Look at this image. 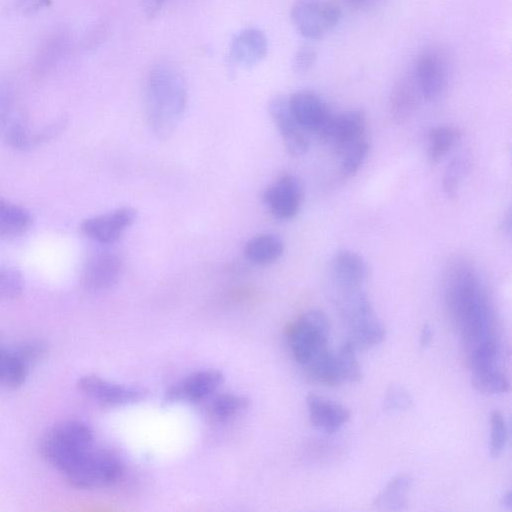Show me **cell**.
<instances>
[{"label": "cell", "mask_w": 512, "mask_h": 512, "mask_svg": "<svg viewBox=\"0 0 512 512\" xmlns=\"http://www.w3.org/2000/svg\"><path fill=\"white\" fill-rule=\"evenodd\" d=\"M444 296L450 320L461 335L464 351L497 337L487 289L469 261L456 259L450 263L445 275Z\"/></svg>", "instance_id": "cell-1"}, {"label": "cell", "mask_w": 512, "mask_h": 512, "mask_svg": "<svg viewBox=\"0 0 512 512\" xmlns=\"http://www.w3.org/2000/svg\"><path fill=\"white\" fill-rule=\"evenodd\" d=\"M187 104V87L180 71L169 62H159L149 71L145 84L144 110L150 130L166 138L179 124Z\"/></svg>", "instance_id": "cell-2"}, {"label": "cell", "mask_w": 512, "mask_h": 512, "mask_svg": "<svg viewBox=\"0 0 512 512\" xmlns=\"http://www.w3.org/2000/svg\"><path fill=\"white\" fill-rule=\"evenodd\" d=\"M93 440L92 431L86 424L66 420L53 426L43 436L40 451L49 464L65 473L94 447Z\"/></svg>", "instance_id": "cell-3"}, {"label": "cell", "mask_w": 512, "mask_h": 512, "mask_svg": "<svg viewBox=\"0 0 512 512\" xmlns=\"http://www.w3.org/2000/svg\"><path fill=\"white\" fill-rule=\"evenodd\" d=\"M330 325L320 310L299 315L288 328V340L294 359L303 367L322 349L328 347Z\"/></svg>", "instance_id": "cell-4"}, {"label": "cell", "mask_w": 512, "mask_h": 512, "mask_svg": "<svg viewBox=\"0 0 512 512\" xmlns=\"http://www.w3.org/2000/svg\"><path fill=\"white\" fill-rule=\"evenodd\" d=\"M64 474L75 487L99 488L119 480L123 474V465L114 453L93 447Z\"/></svg>", "instance_id": "cell-5"}, {"label": "cell", "mask_w": 512, "mask_h": 512, "mask_svg": "<svg viewBox=\"0 0 512 512\" xmlns=\"http://www.w3.org/2000/svg\"><path fill=\"white\" fill-rule=\"evenodd\" d=\"M340 7L330 0H297L290 10V18L297 32L311 40L321 39L340 23Z\"/></svg>", "instance_id": "cell-6"}, {"label": "cell", "mask_w": 512, "mask_h": 512, "mask_svg": "<svg viewBox=\"0 0 512 512\" xmlns=\"http://www.w3.org/2000/svg\"><path fill=\"white\" fill-rule=\"evenodd\" d=\"M413 78L421 97L430 101L439 98L449 78V63L445 52L434 46L424 49L416 59Z\"/></svg>", "instance_id": "cell-7"}, {"label": "cell", "mask_w": 512, "mask_h": 512, "mask_svg": "<svg viewBox=\"0 0 512 512\" xmlns=\"http://www.w3.org/2000/svg\"><path fill=\"white\" fill-rule=\"evenodd\" d=\"M367 119L362 110L353 109L330 114L317 132L319 138L339 152L347 145L366 137Z\"/></svg>", "instance_id": "cell-8"}, {"label": "cell", "mask_w": 512, "mask_h": 512, "mask_svg": "<svg viewBox=\"0 0 512 512\" xmlns=\"http://www.w3.org/2000/svg\"><path fill=\"white\" fill-rule=\"evenodd\" d=\"M302 199L301 183L291 174L279 177L263 194V202L270 213L279 220L293 218L301 207Z\"/></svg>", "instance_id": "cell-9"}, {"label": "cell", "mask_w": 512, "mask_h": 512, "mask_svg": "<svg viewBox=\"0 0 512 512\" xmlns=\"http://www.w3.org/2000/svg\"><path fill=\"white\" fill-rule=\"evenodd\" d=\"M268 110L282 137L286 150L293 156L305 154L309 148L308 131L293 116L288 98L284 96L274 97L269 102Z\"/></svg>", "instance_id": "cell-10"}, {"label": "cell", "mask_w": 512, "mask_h": 512, "mask_svg": "<svg viewBox=\"0 0 512 512\" xmlns=\"http://www.w3.org/2000/svg\"><path fill=\"white\" fill-rule=\"evenodd\" d=\"M137 218V212L131 207H121L105 214L85 219L81 223L82 232L90 239L101 243L111 244L117 241L124 231Z\"/></svg>", "instance_id": "cell-11"}, {"label": "cell", "mask_w": 512, "mask_h": 512, "mask_svg": "<svg viewBox=\"0 0 512 512\" xmlns=\"http://www.w3.org/2000/svg\"><path fill=\"white\" fill-rule=\"evenodd\" d=\"M77 388L87 397L107 405L139 402L147 394L141 387L116 384L97 375L81 377L77 382Z\"/></svg>", "instance_id": "cell-12"}, {"label": "cell", "mask_w": 512, "mask_h": 512, "mask_svg": "<svg viewBox=\"0 0 512 512\" xmlns=\"http://www.w3.org/2000/svg\"><path fill=\"white\" fill-rule=\"evenodd\" d=\"M121 259L111 251L94 254L85 264L82 272V285L91 291L111 288L119 279Z\"/></svg>", "instance_id": "cell-13"}, {"label": "cell", "mask_w": 512, "mask_h": 512, "mask_svg": "<svg viewBox=\"0 0 512 512\" xmlns=\"http://www.w3.org/2000/svg\"><path fill=\"white\" fill-rule=\"evenodd\" d=\"M268 51L265 34L257 28H246L237 33L231 41L229 59L241 68H251L260 63Z\"/></svg>", "instance_id": "cell-14"}, {"label": "cell", "mask_w": 512, "mask_h": 512, "mask_svg": "<svg viewBox=\"0 0 512 512\" xmlns=\"http://www.w3.org/2000/svg\"><path fill=\"white\" fill-rule=\"evenodd\" d=\"M288 102L293 116L306 131L317 133L331 114L325 101L312 91L295 92Z\"/></svg>", "instance_id": "cell-15"}, {"label": "cell", "mask_w": 512, "mask_h": 512, "mask_svg": "<svg viewBox=\"0 0 512 512\" xmlns=\"http://www.w3.org/2000/svg\"><path fill=\"white\" fill-rule=\"evenodd\" d=\"M223 380L224 376L218 370H201L187 376L177 385L171 387L167 393V398L171 401H199L215 392L223 383Z\"/></svg>", "instance_id": "cell-16"}, {"label": "cell", "mask_w": 512, "mask_h": 512, "mask_svg": "<svg viewBox=\"0 0 512 512\" xmlns=\"http://www.w3.org/2000/svg\"><path fill=\"white\" fill-rule=\"evenodd\" d=\"M331 276L335 286L362 287L368 275L365 260L351 250L337 251L330 263Z\"/></svg>", "instance_id": "cell-17"}, {"label": "cell", "mask_w": 512, "mask_h": 512, "mask_svg": "<svg viewBox=\"0 0 512 512\" xmlns=\"http://www.w3.org/2000/svg\"><path fill=\"white\" fill-rule=\"evenodd\" d=\"M311 423L327 433L339 430L350 419V411L340 403L309 394L306 398Z\"/></svg>", "instance_id": "cell-18"}, {"label": "cell", "mask_w": 512, "mask_h": 512, "mask_svg": "<svg viewBox=\"0 0 512 512\" xmlns=\"http://www.w3.org/2000/svg\"><path fill=\"white\" fill-rule=\"evenodd\" d=\"M421 94L412 76L400 78L389 96V111L396 123L407 121L415 112Z\"/></svg>", "instance_id": "cell-19"}, {"label": "cell", "mask_w": 512, "mask_h": 512, "mask_svg": "<svg viewBox=\"0 0 512 512\" xmlns=\"http://www.w3.org/2000/svg\"><path fill=\"white\" fill-rule=\"evenodd\" d=\"M284 252L282 239L275 234H261L249 239L244 248L246 258L257 265H267L278 260Z\"/></svg>", "instance_id": "cell-20"}, {"label": "cell", "mask_w": 512, "mask_h": 512, "mask_svg": "<svg viewBox=\"0 0 512 512\" xmlns=\"http://www.w3.org/2000/svg\"><path fill=\"white\" fill-rule=\"evenodd\" d=\"M32 220L26 208L0 198V239L24 234L30 229Z\"/></svg>", "instance_id": "cell-21"}, {"label": "cell", "mask_w": 512, "mask_h": 512, "mask_svg": "<svg viewBox=\"0 0 512 512\" xmlns=\"http://www.w3.org/2000/svg\"><path fill=\"white\" fill-rule=\"evenodd\" d=\"M304 368L314 381L322 385L334 387L343 382L336 354L329 346L319 351Z\"/></svg>", "instance_id": "cell-22"}, {"label": "cell", "mask_w": 512, "mask_h": 512, "mask_svg": "<svg viewBox=\"0 0 512 512\" xmlns=\"http://www.w3.org/2000/svg\"><path fill=\"white\" fill-rule=\"evenodd\" d=\"M413 479L407 474L392 478L376 496L373 506L378 510L399 511L404 509Z\"/></svg>", "instance_id": "cell-23"}, {"label": "cell", "mask_w": 512, "mask_h": 512, "mask_svg": "<svg viewBox=\"0 0 512 512\" xmlns=\"http://www.w3.org/2000/svg\"><path fill=\"white\" fill-rule=\"evenodd\" d=\"M350 328L349 341L355 349L365 350L381 343L386 335L384 324L377 316L358 322Z\"/></svg>", "instance_id": "cell-24"}, {"label": "cell", "mask_w": 512, "mask_h": 512, "mask_svg": "<svg viewBox=\"0 0 512 512\" xmlns=\"http://www.w3.org/2000/svg\"><path fill=\"white\" fill-rule=\"evenodd\" d=\"M28 370L13 349L0 345V386L12 389L20 387L26 380Z\"/></svg>", "instance_id": "cell-25"}, {"label": "cell", "mask_w": 512, "mask_h": 512, "mask_svg": "<svg viewBox=\"0 0 512 512\" xmlns=\"http://www.w3.org/2000/svg\"><path fill=\"white\" fill-rule=\"evenodd\" d=\"M471 384L485 395L502 394L509 390V381L499 367L471 370Z\"/></svg>", "instance_id": "cell-26"}, {"label": "cell", "mask_w": 512, "mask_h": 512, "mask_svg": "<svg viewBox=\"0 0 512 512\" xmlns=\"http://www.w3.org/2000/svg\"><path fill=\"white\" fill-rule=\"evenodd\" d=\"M458 139V133L449 126H436L428 133L427 158L437 163L452 149Z\"/></svg>", "instance_id": "cell-27"}, {"label": "cell", "mask_w": 512, "mask_h": 512, "mask_svg": "<svg viewBox=\"0 0 512 512\" xmlns=\"http://www.w3.org/2000/svg\"><path fill=\"white\" fill-rule=\"evenodd\" d=\"M66 47L67 38L65 35L55 34L50 37L39 50L34 62V72L41 76L51 71L62 58Z\"/></svg>", "instance_id": "cell-28"}, {"label": "cell", "mask_w": 512, "mask_h": 512, "mask_svg": "<svg viewBox=\"0 0 512 512\" xmlns=\"http://www.w3.org/2000/svg\"><path fill=\"white\" fill-rule=\"evenodd\" d=\"M369 148L370 145L366 136L337 152L340 159L341 173L346 177L355 175L364 164Z\"/></svg>", "instance_id": "cell-29"}, {"label": "cell", "mask_w": 512, "mask_h": 512, "mask_svg": "<svg viewBox=\"0 0 512 512\" xmlns=\"http://www.w3.org/2000/svg\"><path fill=\"white\" fill-rule=\"evenodd\" d=\"M355 348L348 340L336 354L339 371L343 382H358L362 378V370L357 360Z\"/></svg>", "instance_id": "cell-30"}, {"label": "cell", "mask_w": 512, "mask_h": 512, "mask_svg": "<svg viewBox=\"0 0 512 512\" xmlns=\"http://www.w3.org/2000/svg\"><path fill=\"white\" fill-rule=\"evenodd\" d=\"M469 163L464 157L454 158L446 167L442 186L446 195L453 197L457 194L459 186L468 171Z\"/></svg>", "instance_id": "cell-31"}, {"label": "cell", "mask_w": 512, "mask_h": 512, "mask_svg": "<svg viewBox=\"0 0 512 512\" xmlns=\"http://www.w3.org/2000/svg\"><path fill=\"white\" fill-rule=\"evenodd\" d=\"M248 406V400L239 395L222 394L212 403L213 414L220 420L230 419Z\"/></svg>", "instance_id": "cell-32"}, {"label": "cell", "mask_w": 512, "mask_h": 512, "mask_svg": "<svg viewBox=\"0 0 512 512\" xmlns=\"http://www.w3.org/2000/svg\"><path fill=\"white\" fill-rule=\"evenodd\" d=\"M18 358L29 369L48 354V345L41 339H29L12 348Z\"/></svg>", "instance_id": "cell-33"}, {"label": "cell", "mask_w": 512, "mask_h": 512, "mask_svg": "<svg viewBox=\"0 0 512 512\" xmlns=\"http://www.w3.org/2000/svg\"><path fill=\"white\" fill-rule=\"evenodd\" d=\"M491 434H490V454L493 458H498L505 450L508 430L505 418L499 410L491 413Z\"/></svg>", "instance_id": "cell-34"}, {"label": "cell", "mask_w": 512, "mask_h": 512, "mask_svg": "<svg viewBox=\"0 0 512 512\" xmlns=\"http://www.w3.org/2000/svg\"><path fill=\"white\" fill-rule=\"evenodd\" d=\"M413 405V398L410 392L402 385L391 384L384 396L383 407L387 412H403Z\"/></svg>", "instance_id": "cell-35"}, {"label": "cell", "mask_w": 512, "mask_h": 512, "mask_svg": "<svg viewBox=\"0 0 512 512\" xmlns=\"http://www.w3.org/2000/svg\"><path fill=\"white\" fill-rule=\"evenodd\" d=\"M24 289L22 274L13 268L0 269V300L19 297Z\"/></svg>", "instance_id": "cell-36"}, {"label": "cell", "mask_w": 512, "mask_h": 512, "mask_svg": "<svg viewBox=\"0 0 512 512\" xmlns=\"http://www.w3.org/2000/svg\"><path fill=\"white\" fill-rule=\"evenodd\" d=\"M12 94L7 82L0 77V132L4 135L8 127L15 121L12 113Z\"/></svg>", "instance_id": "cell-37"}, {"label": "cell", "mask_w": 512, "mask_h": 512, "mask_svg": "<svg viewBox=\"0 0 512 512\" xmlns=\"http://www.w3.org/2000/svg\"><path fill=\"white\" fill-rule=\"evenodd\" d=\"M316 51L308 45L301 46L293 56L292 69L297 74L307 73L315 64Z\"/></svg>", "instance_id": "cell-38"}, {"label": "cell", "mask_w": 512, "mask_h": 512, "mask_svg": "<svg viewBox=\"0 0 512 512\" xmlns=\"http://www.w3.org/2000/svg\"><path fill=\"white\" fill-rule=\"evenodd\" d=\"M51 0H18L16 7L24 15H31L48 7Z\"/></svg>", "instance_id": "cell-39"}, {"label": "cell", "mask_w": 512, "mask_h": 512, "mask_svg": "<svg viewBox=\"0 0 512 512\" xmlns=\"http://www.w3.org/2000/svg\"><path fill=\"white\" fill-rule=\"evenodd\" d=\"M166 0H143V11L148 19L156 17L162 10Z\"/></svg>", "instance_id": "cell-40"}, {"label": "cell", "mask_w": 512, "mask_h": 512, "mask_svg": "<svg viewBox=\"0 0 512 512\" xmlns=\"http://www.w3.org/2000/svg\"><path fill=\"white\" fill-rule=\"evenodd\" d=\"M432 336H433V333H432V329H431V326L429 324H425L422 329H421V332H420V345L422 347H427L431 344V341H432Z\"/></svg>", "instance_id": "cell-41"}, {"label": "cell", "mask_w": 512, "mask_h": 512, "mask_svg": "<svg viewBox=\"0 0 512 512\" xmlns=\"http://www.w3.org/2000/svg\"><path fill=\"white\" fill-rule=\"evenodd\" d=\"M502 504H503V506H504L505 508H507V509H511V507H512V493H511V491H510V490H509V491H507V492L504 494V496H503V498H502Z\"/></svg>", "instance_id": "cell-42"}, {"label": "cell", "mask_w": 512, "mask_h": 512, "mask_svg": "<svg viewBox=\"0 0 512 512\" xmlns=\"http://www.w3.org/2000/svg\"><path fill=\"white\" fill-rule=\"evenodd\" d=\"M2 344V335L0 333V345Z\"/></svg>", "instance_id": "cell-43"}]
</instances>
